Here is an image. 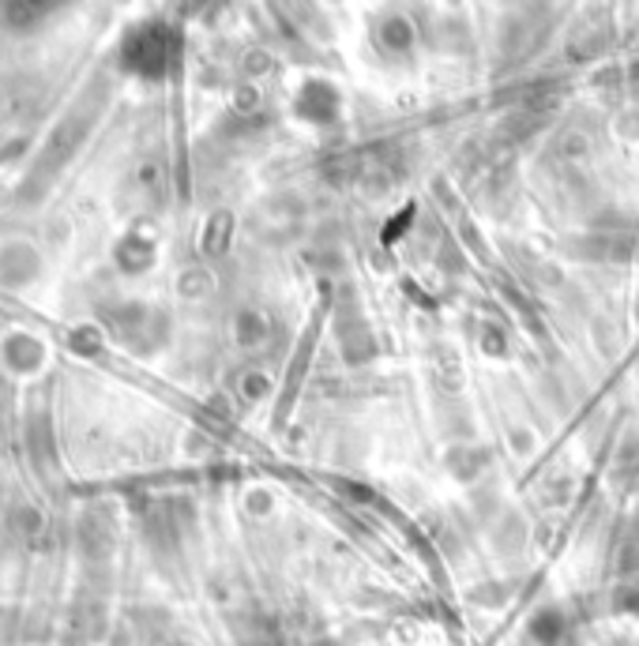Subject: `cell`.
<instances>
[{
    "mask_svg": "<svg viewBox=\"0 0 639 646\" xmlns=\"http://www.w3.org/2000/svg\"><path fill=\"white\" fill-rule=\"evenodd\" d=\"M57 343L34 323H4L0 327V376L15 387H31L54 372Z\"/></svg>",
    "mask_w": 639,
    "mask_h": 646,
    "instance_id": "cell-1",
    "label": "cell"
}]
</instances>
